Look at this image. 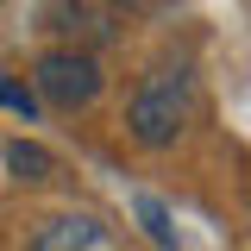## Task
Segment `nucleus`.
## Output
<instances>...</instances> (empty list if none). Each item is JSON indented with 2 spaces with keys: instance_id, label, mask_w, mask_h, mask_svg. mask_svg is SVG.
<instances>
[{
  "instance_id": "f257e3e1",
  "label": "nucleus",
  "mask_w": 251,
  "mask_h": 251,
  "mask_svg": "<svg viewBox=\"0 0 251 251\" xmlns=\"http://www.w3.org/2000/svg\"><path fill=\"white\" fill-rule=\"evenodd\" d=\"M188 113H195V69L188 63H163V69H151L138 82L132 107H126V132H132L138 151H170L188 132Z\"/></svg>"
},
{
  "instance_id": "f03ea898",
  "label": "nucleus",
  "mask_w": 251,
  "mask_h": 251,
  "mask_svg": "<svg viewBox=\"0 0 251 251\" xmlns=\"http://www.w3.org/2000/svg\"><path fill=\"white\" fill-rule=\"evenodd\" d=\"M100 88H107V75H100L94 50L57 44V50H44V57L31 63V94H38L44 107H57V113H82V107H94Z\"/></svg>"
},
{
  "instance_id": "7ed1b4c3",
  "label": "nucleus",
  "mask_w": 251,
  "mask_h": 251,
  "mask_svg": "<svg viewBox=\"0 0 251 251\" xmlns=\"http://www.w3.org/2000/svg\"><path fill=\"white\" fill-rule=\"evenodd\" d=\"M44 25L57 38H69L75 50H94V44L113 38V13H100V0H50L44 6Z\"/></svg>"
},
{
  "instance_id": "20e7f679",
  "label": "nucleus",
  "mask_w": 251,
  "mask_h": 251,
  "mask_svg": "<svg viewBox=\"0 0 251 251\" xmlns=\"http://www.w3.org/2000/svg\"><path fill=\"white\" fill-rule=\"evenodd\" d=\"M94 245H100V220L88 214H50L25 239V251H94Z\"/></svg>"
},
{
  "instance_id": "39448f33",
  "label": "nucleus",
  "mask_w": 251,
  "mask_h": 251,
  "mask_svg": "<svg viewBox=\"0 0 251 251\" xmlns=\"http://www.w3.org/2000/svg\"><path fill=\"white\" fill-rule=\"evenodd\" d=\"M6 170H13V182H57L63 176V163L50 151H44V145H31V138H6Z\"/></svg>"
},
{
  "instance_id": "423d86ee",
  "label": "nucleus",
  "mask_w": 251,
  "mask_h": 251,
  "mask_svg": "<svg viewBox=\"0 0 251 251\" xmlns=\"http://www.w3.org/2000/svg\"><path fill=\"white\" fill-rule=\"evenodd\" d=\"M132 207H138V220L151 226V239H157V245H163V251H176V226H170V207H163L157 195H138Z\"/></svg>"
},
{
  "instance_id": "0eeeda50",
  "label": "nucleus",
  "mask_w": 251,
  "mask_h": 251,
  "mask_svg": "<svg viewBox=\"0 0 251 251\" xmlns=\"http://www.w3.org/2000/svg\"><path fill=\"white\" fill-rule=\"evenodd\" d=\"M0 107H19V113H38V94L13 88V82H0Z\"/></svg>"
},
{
  "instance_id": "6e6552de",
  "label": "nucleus",
  "mask_w": 251,
  "mask_h": 251,
  "mask_svg": "<svg viewBox=\"0 0 251 251\" xmlns=\"http://www.w3.org/2000/svg\"><path fill=\"white\" fill-rule=\"evenodd\" d=\"M100 6H107V13H145L151 0H100Z\"/></svg>"
}]
</instances>
